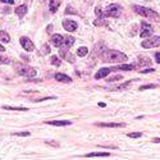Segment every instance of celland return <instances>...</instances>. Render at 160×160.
<instances>
[{
  "label": "cell",
  "mask_w": 160,
  "mask_h": 160,
  "mask_svg": "<svg viewBox=\"0 0 160 160\" xmlns=\"http://www.w3.org/2000/svg\"><path fill=\"white\" fill-rule=\"evenodd\" d=\"M100 58L105 63H120V62H127V59H128V56L126 54L117 50H106Z\"/></svg>",
  "instance_id": "1"
},
{
  "label": "cell",
  "mask_w": 160,
  "mask_h": 160,
  "mask_svg": "<svg viewBox=\"0 0 160 160\" xmlns=\"http://www.w3.org/2000/svg\"><path fill=\"white\" fill-rule=\"evenodd\" d=\"M132 9H133L137 14L149 18L150 21H154V22H159L160 21V15L153 9H149V8H145V7H140V5H133Z\"/></svg>",
  "instance_id": "2"
},
{
  "label": "cell",
  "mask_w": 160,
  "mask_h": 160,
  "mask_svg": "<svg viewBox=\"0 0 160 160\" xmlns=\"http://www.w3.org/2000/svg\"><path fill=\"white\" fill-rule=\"evenodd\" d=\"M15 68H17V72L19 76L22 77H28V78H31V77H35L36 74V69L32 67H30V65L27 64H22V63H18L17 65H15Z\"/></svg>",
  "instance_id": "3"
},
{
  "label": "cell",
  "mask_w": 160,
  "mask_h": 160,
  "mask_svg": "<svg viewBox=\"0 0 160 160\" xmlns=\"http://www.w3.org/2000/svg\"><path fill=\"white\" fill-rule=\"evenodd\" d=\"M122 13V8L118 4H109L106 7V12H105V17H113V18H118Z\"/></svg>",
  "instance_id": "4"
},
{
  "label": "cell",
  "mask_w": 160,
  "mask_h": 160,
  "mask_svg": "<svg viewBox=\"0 0 160 160\" xmlns=\"http://www.w3.org/2000/svg\"><path fill=\"white\" fill-rule=\"evenodd\" d=\"M141 46L143 49H151V48H158L160 46V36L155 37H149V40H145L141 42Z\"/></svg>",
  "instance_id": "5"
},
{
  "label": "cell",
  "mask_w": 160,
  "mask_h": 160,
  "mask_svg": "<svg viewBox=\"0 0 160 160\" xmlns=\"http://www.w3.org/2000/svg\"><path fill=\"white\" fill-rule=\"evenodd\" d=\"M19 42H21L22 48H23L26 51H32V50L35 49L34 42H32V41L30 40L28 37H26V36H22V37H21V40H19Z\"/></svg>",
  "instance_id": "6"
},
{
  "label": "cell",
  "mask_w": 160,
  "mask_h": 160,
  "mask_svg": "<svg viewBox=\"0 0 160 160\" xmlns=\"http://www.w3.org/2000/svg\"><path fill=\"white\" fill-rule=\"evenodd\" d=\"M151 35H153L151 26L149 23H146V22H141V34H140V36L145 38V37H150Z\"/></svg>",
  "instance_id": "7"
},
{
  "label": "cell",
  "mask_w": 160,
  "mask_h": 160,
  "mask_svg": "<svg viewBox=\"0 0 160 160\" xmlns=\"http://www.w3.org/2000/svg\"><path fill=\"white\" fill-rule=\"evenodd\" d=\"M63 27H64L65 31L68 32H73L77 30V23L74 21H69V19H65L63 21Z\"/></svg>",
  "instance_id": "8"
},
{
  "label": "cell",
  "mask_w": 160,
  "mask_h": 160,
  "mask_svg": "<svg viewBox=\"0 0 160 160\" xmlns=\"http://www.w3.org/2000/svg\"><path fill=\"white\" fill-rule=\"evenodd\" d=\"M51 42L54 44V46L60 48V46L64 44V37H63L62 35H59V34H55V35L51 36Z\"/></svg>",
  "instance_id": "9"
},
{
  "label": "cell",
  "mask_w": 160,
  "mask_h": 160,
  "mask_svg": "<svg viewBox=\"0 0 160 160\" xmlns=\"http://www.w3.org/2000/svg\"><path fill=\"white\" fill-rule=\"evenodd\" d=\"M114 71L113 68H101V69H99V72L95 74V78L96 79H101V78H105L109 73H112V72Z\"/></svg>",
  "instance_id": "10"
},
{
  "label": "cell",
  "mask_w": 160,
  "mask_h": 160,
  "mask_svg": "<svg viewBox=\"0 0 160 160\" xmlns=\"http://www.w3.org/2000/svg\"><path fill=\"white\" fill-rule=\"evenodd\" d=\"M108 50V48L105 46V44H103V42H99V44H96L95 45V50H93V53H95L96 55H99V56H101L105 51Z\"/></svg>",
  "instance_id": "11"
},
{
  "label": "cell",
  "mask_w": 160,
  "mask_h": 160,
  "mask_svg": "<svg viewBox=\"0 0 160 160\" xmlns=\"http://www.w3.org/2000/svg\"><path fill=\"white\" fill-rule=\"evenodd\" d=\"M46 124L50 126H58V127H64V126H71L72 122L71 120H49V122H45Z\"/></svg>",
  "instance_id": "12"
},
{
  "label": "cell",
  "mask_w": 160,
  "mask_h": 160,
  "mask_svg": "<svg viewBox=\"0 0 160 160\" xmlns=\"http://www.w3.org/2000/svg\"><path fill=\"white\" fill-rule=\"evenodd\" d=\"M55 79L59 82H63V83H71L72 82L71 77H68L67 74H64V73H56L55 74Z\"/></svg>",
  "instance_id": "13"
},
{
  "label": "cell",
  "mask_w": 160,
  "mask_h": 160,
  "mask_svg": "<svg viewBox=\"0 0 160 160\" xmlns=\"http://www.w3.org/2000/svg\"><path fill=\"white\" fill-rule=\"evenodd\" d=\"M27 13V5L26 4H22L19 7L15 8V14L18 15V18H23Z\"/></svg>",
  "instance_id": "14"
},
{
  "label": "cell",
  "mask_w": 160,
  "mask_h": 160,
  "mask_svg": "<svg viewBox=\"0 0 160 160\" xmlns=\"http://www.w3.org/2000/svg\"><path fill=\"white\" fill-rule=\"evenodd\" d=\"M95 126L106 127V128H119V127H126L124 123H96Z\"/></svg>",
  "instance_id": "15"
},
{
  "label": "cell",
  "mask_w": 160,
  "mask_h": 160,
  "mask_svg": "<svg viewBox=\"0 0 160 160\" xmlns=\"http://www.w3.org/2000/svg\"><path fill=\"white\" fill-rule=\"evenodd\" d=\"M110 154L109 153H91L85 155L83 158H109Z\"/></svg>",
  "instance_id": "16"
},
{
  "label": "cell",
  "mask_w": 160,
  "mask_h": 160,
  "mask_svg": "<svg viewBox=\"0 0 160 160\" xmlns=\"http://www.w3.org/2000/svg\"><path fill=\"white\" fill-rule=\"evenodd\" d=\"M59 5H60V0H50V3H49V10L51 13H55L58 10V8H59Z\"/></svg>",
  "instance_id": "17"
},
{
  "label": "cell",
  "mask_w": 160,
  "mask_h": 160,
  "mask_svg": "<svg viewBox=\"0 0 160 160\" xmlns=\"http://www.w3.org/2000/svg\"><path fill=\"white\" fill-rule=\"evenodd\" d=\"M134 68V64H123V65H117V67H114L113 69L114 71H118V69H120V71H131V69H133Z\"/></svg>",
  "instance_id": "18"
},
{
  "label": "cell",
  "mask_w": 160,
  "mask_h": 160,
  "mask_svg": "<svg viewBox=\"0 0 160 160\" xmlns=\"http://www.w3.org/2000/svg\"><path fill=\"white\" fill-rule=\"evenodd\" d=\"M0 41H1V42H9L10 41V36H9V34H8L7 31H0Z\"/></svg>",
  "instance_id": "19"
},
{
  "label": "cell",
  "mask_w": 160,
  "mask_h": 160,
  "mask_svg": "<svg viewBox=\"0 0 160 160\" xmlns=\"http://www.w3.org/2000/svg\"><path fill=\"white\" fill-rule=\"evenodd\" d=\"M3 109L5 110H18V112H27V108H18V106H9V105H4Z\"/></svg>",
  "instance_id": "20"
},
{
  "label": "cell",
  "mask_w": 160,
  "mask_h": 160,
  "mask_svg": "<svg viewBox=\"0 0 160 160\" xmlns=\"http://www.w3.org/2000/svg\"><path fill=\"white\" fill-rule=\"evenodd\" d=\"M74 41H76V38H74L73 36H67V37L64 38V45H67L68 48H71L74 44Z\"/></svg>",
  "instance_id": "21"
},
{
  "label": "cell",
  "mask_w": 160,
  "mask_h": 160,
  "mask_svg": "<svg viewBox=\"0 0 160 160\" xmlns=\"http://www.w3.org/2000/svg\"><path fill=\"white\" fill-rule=\"evenodd\" d=\"M77 54H78V56H85L86 54H89V49H87L86 46H81V48H78V50H77Z\"/></svg>",
  "instance_id": "22"
},
{
  "label": "cell",
  "mask_w": 160,
  "mask_h": 160,
  "mask_svg": "<svg viewBox=\"0 0 160 160\" xmlns=\"http://www.w3.org/2000/svg\"><path fill=\"white\" fill-rule=\"evenodd\" d=\"M106 23H108V22L104 19V17L97 18V19H95V21H93V24H95V26H106Z\"/></svg>",
  "instance_id": "23"
},
{
  "label": "cell",
  "mask_w": 160,
  "mask_h": 160,
  "mask_svg": "<svg viewBox=\"0 0 160 160\" xmlns=\"http://www.w3.org/2000/svg\"><path fill=\"white\" fill-rule=\"evenodd\" d=\"M50 62H51V64L53 65H55V67H59L60 64H62V62H60V59L58 56H51V59H50Z\"/></svg>",
  "instance_id": "24"
},
{
  "label": "cell",
  "mask_w": 160,
  "mask_h": 160,
  "mask_svg": "<svg viewBox=\"0 0 160 160\" xmlns=\"http://www.w3.org/2000/svg\"><path fill=\"white\" fill-rule=\"evenodd\" d=\"M159 85H155V83H151V85H146V86H141L140 87V91H145V90H149V89H158Z\"/></svg>",
  "instance_id": "25"
},
{
  "label": "cell",
  "mask_w": 160,
  "mask_h": 160,
  "mask_svg": "<svg viewBox=\"0 0 160 160\" xmlns=\"http://www.w3.org/2000/svg\"><path fill=\"white\" fill-rule=\"evenodd\" d=\"M151 60L149 58H140V65H150Z\"/></svg>",
  "instance_id": "26"
},
{
  "label": "cell",
  "mask_w": 160,
  "mask_h": 160,
  "mask_svg": "<svg viewBox=\"0 0 160 160\" xmlns=\"http://www.w3.org/2000/svg\"><path fill=\"white\" fill-rule=\"evenodd\" d=\"M41 54L42 55H46V54H50V46L49 45H42V48H41Z\"/></svg>",
  "instance_id": "27"
},
{
  "label": "cell",
  "mask_w": 160,
  "mask_h": 160,
  "mask_svg": "<svg viewBox=\"0 0 160 160\" xmlns=\"http://www.w3.org/2000/svg\"><path fill=\"white\" fill-rule=\"evenodd\" d=\"M141 136H142V132H132V133H128L129 138H138Z\"/></svg>",
  "instance_id": "28"
},
{
  "label": "cell",
  "mask_w": 160,
  "mask_h": 160,
  "mask_svg": "<svg viewBox=\"0 0 160 160\" xmlns=\"http://www.w3.org/2000/svg\"><path fill=\"white\" fill-rule=\"evenodd\" d=\"M65 14H78V13H77V10H74L71 5H68L67 9H65Z\"/></svg>",
  "instance_id": "29"
},
{
  "label": "cell",
  "mask_w": 160,
  "mask_h": 160,
  "mask_svg": "<svg viewBox=\"0 0 160 160\" xmlns=\"http://www.w3.org/2000/svg\"><path fill=\"white\" fill-rule=\"evenodd\" d=\"M123 77L120 76V74H117V76H113V77H109L108 78V81L109 82H114V81H119V79H122Z\"/></svg>",
  "instance_id": "30"
},
{
  "label": "cell",
  "mask_w": 160,
  "mask_h": 160,
  "mask_svg": "<svg viewBox=\"0 0 160 160\" xmlns=\"http://www.w3.org/2000/svg\"><path fill=\"white\" fill-rule=\"evenodd\" d=\"M10 60L8 59L7 56H3V55H0V64H8Z\"/></svg>",
  "instance_id": "31"
},
{
  "label": "cell",
  "mask_w": 160,
  "mask_h": 160,
  "mask_svg": "<svg viewBox=\"0 0 160 160\" xmlns=\"http://www.w3.org/2000/svg\"><path fill=\"white\" fill-rule=\"evenodd\" d=\"M65 60H68L69 63H74V56L72 55L71 53H68V55H65V58H64Z\"/></svg>",
  "instance_id": "32"
},
{
  "label": "cell",
  "mask_w": 160,
  "mask_h": 160,
  "mask_svg": "<svg viewBox=\"0 0 160 160\" xmlns=\"http://www.w3.org/2000/svg\"><path fill=\"white\" fill-rule=\"evenodd\" d=\"M95 14H96V15H97V17H99V18H101V17H104V14H103V12H101V9H100V8H99V7H96V8H95Z\"/></svg>",
  "instance_id": "33"
},
{
  "label": "cell",
  "mask_w": 160,
  "mask_h": 160,
  "mask_svg": "<svg viewBox=\"0 0 160 160\" xmlns=\"http://www.w3.org/2000/svg\"><path fill=\"white\" fill-rule=\"evenodd\" d=\"M13 136H19V137H27V136H30V132H19V133H13Z\"/></svg>",
  "instance_id": "34"
},
{
  "label": "cell",
  "mask_w": 160,
  "mask_h": 160,
  "mask_svg": "<svg viewBox=\"0 0 160 160\" xmlns=\"http://www.w3.org/2000/svg\"><path fill=\"white\" fill-rule=\"evenodd\" d=\"M1 3H4V4H14V0H0Z\"/></svg>",
  "instance_id": "35"
},
{
  "label": "cell",
  "mask_w": 160,
  "mask_h": 160,
  "mask_svg": "<svg viewBox=\"0 0 160 160\" xmlns=\"http://www.w3.org/2000/svg\"><path fill=\"white\" fill-rule=\"evenodd\" d=\"M155 60H156V63L160 64V53H155Z\"/></svg>",
  "instance_id": "36"
},
{
  "label": "cell",
  "mask_w": 160,
  "mask_h": 160,
  "mask_svg": "<svg viewBox=\"0 0 160 160\" xmlns=\"http://www.w3.org/2000/svg\"><path fill=\"white\" fill-rule=\"evenodd\" d=\"M48 145H51V146H59V143L58 142H54V141H46Z\"/></svg>",
  "instance_id": "37"
},
{
  "label": "cell",
  "mask_w": 160,
  "mask_h": 160,
  "mask_svg": "<svg viewBox=\"0 0 160 160\" xmlns=\"http://www.w3.org/2000/svg\"><path fill=\"white\" fill-rule=\"evenodd\" d=\"M149 72H154V69H153V68H149V69H143V71H141V73H149Z\"/></svg>",
  "instance_id": "38"
},
{
  "label": "cell",
  "mask_w": 160,
  "mask_h": 160,
  "mask_svg": "<svg viewBox=\"0 0 160 160\" xmlns=\"http://www.w3.org/2000/svg\"><path fill=\"white\" fill-rule=\"evenodd\" d=\"M153 142H155V143H159V142H160V138H154V140H153Z\"/></svg>",
  "instance_id": "39"
},
{
  "label": "cell",
  "mask_w": 160,
  "mask_h": 160,
  "mask_svg": "<svg viewBox=\"0 0 160 160\" xmlns=\"http://www.w3.org/2000/svg\"><path fill=\"white\" fill-rule=\"evenodd\" d=\"M99 106H100V108H105L106 105H105V104H104V103H99Z\"/></svg>",
  "instance_id": "40"
},
{
  "label": "cell",
  "mask_w": 160,
  "mask_h": 160,
  "mask_svg": "<svg viewBox=\"0 0 160 160\" xmlns=\"http://www.w3.org/2000/svg\"><path fill=\"white\" fill-rule=\"evenodd\" d=\"M0 51H5V48H4V46L0 45Z\"/></svg>",
  "instance_id": "41"
},
{
  "label": "cell",
  "mask_w": 160,
  "mask_h": 160,
  "mask_svg": "<svg viewBox=\"0 0 160 160\" xmlns=\"http://www.w3.org/2000/svg\"><path fill=\"white\" fill-rule=\"evenodd\" d=\"M38 1H40V3H41V4H45V3H46V1H48V0H38Z\"/></svg>",
  "instance_id": "42"
}]
</instances>
